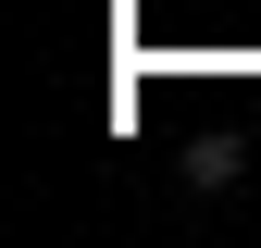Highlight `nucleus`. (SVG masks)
<instances>
[{
	"label": "nucleus",
	"instance_id": "obj_1",
	"mask_svg": "<svg viewBox=\"0 0 261 248\" xmlns=\"http://www.w3.org/2000/svg\"><path fill=\"white\" fill-rule=\"evenodd\" d=\"M187 186H237V137H199V149H187Z\"/></svg>",
	"mask_w": 261,
	"mask_h": 248
}]
</instances>
